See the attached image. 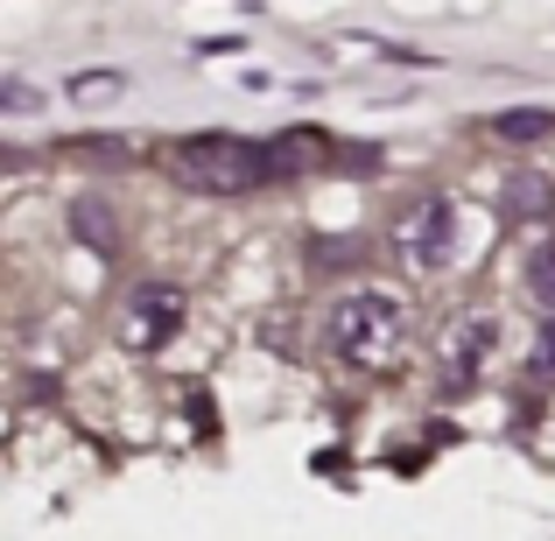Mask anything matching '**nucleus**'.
I'll use <instances>...</instances> for the list:
<instances>
[{"mask_svg":"<svg viewBox=\"0 0 555 541\" xmlns=\"http://www.w3.org/2000/svg\"><path fill=\"white\" fill-rule=\"evenodd\" d=\"M163 177L197 197H246V190L274 183V163L246 134H183L163 149Z\"/></svg>","mask_w":555,"mask_h":541,"instance_id":"1","label":"nucleus"},{"mask_svg":"<svg viewBox=\"0 0 555 541\" xmlns=\"http://www.w3.org/2000/svg\"><path fill=\"white\" fill-rule=\"evenodd\" d=\"M408 338V302L393 296V288H352V296H338V310H331V352L345 365H393Z\"/></svg>","mask_w":555,"mask_h":541,"instance_id":"2","label":"nucleus"},{"mask_svg":"<svg viewBox=\"0 0 555 541\" xmlns=\"http://www.w3.org/2000/svg\"><path fill=\"white\" fill-rule=\"evenodd\" d=\"M177 331H183V288L177 282H141L134 296H127V317H120L127 352H163Z\"/></svg>","mask_w":555,"mask_h":541,"instance_id":"3","label":"nucleus"},{"mask_svg":"<svg viewBox=\"0 0 555 541\" xmlns=\"http://www.w3.org/2000/svg\"><path fill=\"white\" fill-rule=\"evenodd\" d=\"M393 240H401V254L415 260L422 274H436L450 260V246H457V197H422L415 211L401 218V232H393Z\"/></svg>","mask_w":555,"mask_h":541,"instance_id":"4","label":"nucleus"},{"mask_svg":"<svg viewBox=\"0 0 555 541\" xmlns=\"http://www.w3.org/2000/svg\"><path fill=\"white\" fill-rule=\"evenodd\" d=\"M500 204L514 218H548V204H555V183L542 177V169H514V177L500 183Z\"/></svg>","mask_w":555,"mask_h":541,"instance_id":"5","label":"nucleus"},{"mask_svg":"<svg viewBox=\"0 0 555 541\" xmlns=\"http://www.w3.org/2000/svg\"><path fill=\"white\" fill-rule=\"evenodd\" d=\"M492 134L514 141V149H534V141H555V113L548 106H506V113H492Z\"/></svg>","mask_w":555,"mask_h":541,"instance_id":"6","label":"nucleus"},{"mask_svg":"<svg viewBox=\"0 0 555 541\" xmlns=\"http://www.w3.org/2000/svg\"><path fill=\"white\" fill-rule=\"evenodd\" d=\"M70 232H78L92 254H113V240H120V226H113V204H106V197H78V204H70Z\"/></svg>","mask_w":555,"mask_h":541,"instance_id":"7","label":"nucleus"},{"mask_svg":"<svg viewBox=\"0 0 555 541\" xmlns=\"http://www.w3.org/2000/svg\"><path fill=\"white\" fill-rule=\"evenodd\" d=\"M70 99H78V106H106V99H120V70H78V78H70Z\"/></svg>","mask_w":555,"mask_h":541,"instance_id":"8","label":"nucleus"},{"mask_svg":"<svg viewBox=\"0 0 555 541\" xmlns=\"http://www.w3.org/2000/svg\"><path fill=\"white\" fill-rule=\"evenodd\" d=\"M534 296L555 302V246H542V254H534Z\"/></svg>","mask_w":555,"mask_h":541,"instance_id":"9","label":"nucleus"},{"mask_svg":"<svg viewBox=\"0 0 555 541\" xmlns=\"http://www.w3.org/2000/svg\"><path fill=\"white\" fill-rule=\"evenodd\" d=\"M534 373H542V379H555V317L542 324V338H534Z\"/></svg>","mask_w":555,"mask_h":541,"instance_id":"10","label":"nucleus"},{"mask_svg":"<svg viewBox=\"0 0 555 541\" xmlns=\"http://www.w3.org/2000/svg\"><path fill=\"white\" fill-rule=\"evenodd\" d=\"M0 106H8V113H28V106H36V92H28V85H8V92H0Z\"/></svg>","mask_w":555,"mask_h":541,"instance_id":"11","label":"nucleus"}]
</instances>
